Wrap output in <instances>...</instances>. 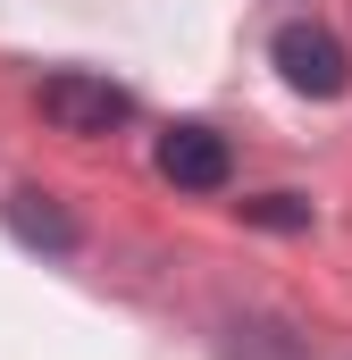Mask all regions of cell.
<instances>
[{"mask_svg": "<svg viewBox=\"0 0 352 360\" xmlns=\"http://www.w3.org/2000/svg\"><path fill=\"white\" fill-rule=\"evenodd\" d=\"M42 117L59 126V134H118L126 117H134V92L109 84V76H84V68H59V76H42Z\"/></svg>", "mask_w": 352, "mask_h": 360, "instance_id": "1", "label": "cell"}, {"mask_svg": "<svg viewBox=\"0 0 352 360\" xmlns=\"http://www.w3.org/2000/svg\"><path fill=\"white\" fill-rule=\"evenodd\" d=\"M268 59H277V76L294 92H310V101H336V92L352 84V59H344V42L327 34V25H277V42H268Z\"/></svg>", "mask_w": 352, "mask_h": 360, "instance_id": "2", "label": "cell"}, {"mask_svg": "<svg viewBox=\"0 0 352 360\" xmlns=\"http://www.w3.org/2000/svg\"><path fill=\"white\" fill-rule=\"evenodd\" d=\"M160 176L176 193H218V184L235 176V151H227V134H210V126H168L160 134Z\"/></svg>", "mask_w": 352, "mask_h": 360, "instance_id": "3", "label": "cell"}, {"mask_svg": "<svg viewBox=\"0 0 352 360\" xmlns=\"http://www.w3.org/2000/svg\"><path fill=\"white\" fill-rule=\"evenodd\" d=\"M8 235L34 243V252H76V218L51 193H8Z\"/></svg>", "mask_w": 352, "mask_h": 360, "instance_id": "4", "label": "cell"}, {"mask_svg": "<svg viewBox=\"0 0 352 360\" xmlns=\"http://www.w3.org/2000/svg\"><path fill=\"white\" fill-rule=\"evenodd\" d=\"M244 218H252V226H277V235H294V226H310V201H302V193H260V201H244Z\"/></svg>", "mask_w": 352, "mask_h": 360, "instance_id": "5", "label": "cell"}]
</instances>
